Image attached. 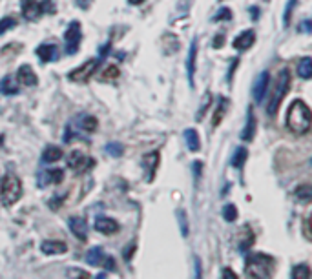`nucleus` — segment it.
<instances>
[{
  "mask_svg": "<svg viewBox=\"0 0 312 279\" xmlns=\"http://www.w3.org/2000/svg\"><path fill=\"white\" fill-rule=\"evenodd\" d=\"M287 128L296 135H305L311 130V108L303 101H294L287 112Z\"/></svg>",
  "mask_w": 312,
  "mask_h": 279,
  "instance_id": "obj_1",
  "label": "nucleus"
},
{
  "mask_svg": "<svg viewBox=\"0 0 312 279\" xmlns=\"http://www.w3.org/2000/svg\"><path fill=\"white\" fill-rule=\"evenodd\" d=\"M245 270L250 279H270L274 270V259L266 254H249Z\"/></svg>",
  "mask_w": 312,
  "mask_h": 279,
  "instance_id": "obj_2",
  "label": "nucleus"
},
{
  "mask_svg": "<svg viewBox=\"0 0 312 279\" xmlns=\"http://www.w3.org/2000/svg\"><path fill=\"white\" fill-rule=\"evenodd\" d=\"M22 197V183L15 174H6L0 183V201L4 206H13Z\"/></svg>",
  "mask_w": 312,
  "mask_h": 279,
  "instance_id": "obj_3",
  "label": "nucleus"
},
{
  "mask_svg": "<svg viewBox=\"0 0 312 279\" xmlns=\"http://www.w3.org/2000/svg\"><path fill=\"white\" fill-rule=\"evenodd\" d=\"M289 88H290V73H289V70H283V72L280 73V82H278V86L274 89V95H272V99H270V103H268V108H266V113H268L270 117H274V115L278 113L281 103H283V99H285L287 93H289Z\"/></svg>",
  "mask_w": 312,
  "mask_h": 279,
  "instance_id": "obj_4",
  "label": "nucleus"
},
{
  "mask_svg": "<svg viewBox=\"0 0 312 279\" xmlns=\"http://www.w3.org/2000/svg\"><path fill=\"white\" fill-rule=\"evenodd\" d=\"M99 64H101V59L86 60L82 66H78L77 70L68 73V80H71V82H88V80L94 77V73L97 72Z\"/></svg>",
  "mask_w": 312,
  "mask_h": 279,
  "instance_id": "obj_5",
  "label": "nucleus"
},
{
  "mask_svg": "<svg viewBox=\"0 0 312 279\" xmlns=\"http://www.w3.org/2000/svg\"><path fill=\"white\" fill-rule=\"evenodd\" d=\"M86 263L94 264V266H104L108 270H115V261L113 257L104 254V250L101 247H94L92 250H88L86 254Z\"/></svg>",
  "mask_w": 312,
  "mask_h": 279,
  "instance_id": "obj_6",
  "label": "nucleus"
},
{
  "mask_svg": "<svg viewBox=\"0 0 312 279\" xmlns=\"http://www.w3.org/2000/svg\"><path fill=\"white\" fill-rule=\"evenodd\" d=\"M64 44H66V51L68 55H75L78 49V44H80V22L73 20L68 29L64 33Z\"/></svg>",
  "mask_w": 312,
  "mask_h": 279,
  "instance_id": "obj_7",
  "label": "nucleus"
},
{
  "mask_svg": "<svg viewBox=\"0 0 312 279\" xmlns=\"http://www.w3.org/2000/svg\"><path fill=\"white\" fill-rule=\"evenodd\" d=\"M68 166H70L71 170H75V172H86V170L95 166V161L86 157L82 152L73 150V152L68 155Z\"/></svg>",
  "mask_w": 312,
  "mask_h": 279,
  "instance_id": "obj_8",
  "label": "nucleus"
},
{
  "mask_svg": "<svg viewBox=\"0 0 312 279\" xmlns=\"http://www.w3.org/2000/svg\"><path fill=\"white\" fill-rule=\"evenodd\" d=\"M16 79H18V82L22 84V86H35L37 82H39V79H37V75H35V72H33V68L30 66V64H22L20 68H18V72H16Z\"/></svg>",
  "mask_w": 312,
  "mask_h": 279,
  "instance_id": "obj_9",
  "label": "nucleus"
},
{
  "mask_svg": "<svg viewBox=\"0 0 312 279\" xmlns=\"http://www.w3.org/2000/svg\"><path fill=\"white\" fill-rule=\"evenodd\" d=\"M119 223L115 219H111V217H99L97 221H95V230L104 234V235H111V234H117L119 232Z\"/></svg>",
  "mask_w": 312,
  "mask_h": 279,
  "instance_id": "obj_10",
  "label": "nucleus"
},
{
  "mask_svg": "<svg viewBox=\"0 0 312 279\" xmlns=\"http://www.w3.org/2000/svg\"><path fill=\"white\" fill-rule=\"evenodd\" d=\"M68 224H70L71 234H73L78 241L88 239V226H86V221H84L82 217H70Z\"/></svg>",
  "mask_w": 312,
  "mask_h": 279,
  "instance_id": "obj_11",
  "label": "nucleus"
},
{
  "mask_svg": "<svg viewBox=\"0 0 312 279\" xmlns=\"http://www.w3.org/2000/svg\"><path fill=\"white\" fill-rule=\"evenodd\" d=\"M42 15V9H40V2L37 0H22V16L26 20H37Z\"/></svg>",
  "mask_w": 312,
  "mask_h": 279,
  "instance_id": "obj_12",
  "label": "nucleus"
},
{
  "mask_svg": "<svg viewBox=\"0 0 312 279\" xmlns=\"http://www.w3.org/2000/svg\"><path fill=\"white\" fill-rule=\"evenodd\" d=\"M157 166H159V152H152L142 157V168L146 170V181H152L156 177Z\"/></svg>",
  "mask_w": 312,
  "mask_h": 279,
  "instance_id": "obj_13",
  "label": "nucleus"
},
{
  "mask_svg": "<svg viewBox=\"0 0 312 279\" xmlns=\"http://www.w3.org/2000/svg\"><path fill=\"white\" fill-rule=\"evenodd\" d=\"M268 82H270V73L263 72L258 77L256 84H254V99H256V103H261V101H263L265 91H266V88H268Z\"/></svg>",
  "mask_w": 312,
  "mask_h": 279,
  "instance_id": "obj_14",
  "label": "nucleus"
},
{
  "mask_svg": "<svg viewBox=\"0 0 312 279\" xmlns=\"http://www.w3.org/2000/svg\"><path fill=\"white\" fill-rule=\"evenodd\" d=\"M39 179H40V186H46L47 183L59 184L62 183L64 179V170L62 168H49L46 174H40Z\"/></svg>",
  "mask_w": 312,
  "mask_h": 279,
  "instance_id": "obj_15",
  "label": "nucleus"
},
{
  "mask_svg": "<svg viewBox=\"0 0 312 279\" xmlns=\"http://www.w3.org/2000/svg\"><path fill=\"white\" fill-rule=\"evenodd\" d=\"M37 55L42 62H53L59 59V48L55 44H42L37 48Z\"/></svg>",
  "mask_w": 312,
  "mask_h": 279,
  "instance_id": "obj_16",
  "label": "nucleus"
},
{
  "mask_svg": "<svg viewBox=\"0 0 312 279\" xmlns=\"http://www.w3.org/2000/svg\"><path fill=\"white\" fill-rule=\"evenodd\" d=\"M40 250H42V254L46 255H59L68 250V245L64 241H44L40 245Z\"/></svg>",
  "mask_w": 312,
  "mask_h": 279,
  "instance_id": "obj_17",
  "label": "nucleus"
},
{
  "mask_svg": "<svg viewBox=\"0 0 312 279\" xmlns=\"http://www.w3.org/2000/svg\"><path fill=\"white\" fill-rule=\"evenodd\" d=\"M195 57H197V39L192 40L190 51H188L187 60V72H188V84L194 86V72H195Z\"/></svg>",
  "mask_w": 312,
  "mask_h": 279,
  "instance_id": "obj_18",
  "label": "nucleus"
},
{
  "mask_svg": "<svg viewBox=\"0 0 312 279\" xmlns=\"http://www.w3.org/2000/svg\"><path fill=\"white\" fill-rule=\"evenodd\" d=\"M254 42H256V33L252 31V29H247V31H243L241 35L234 40V48L239 49V51H245V49H249Z\"/></svg>",
  "mask_w": 312,
  "mask_h": 279,
  "instance_id": "obj_19",
  "label": "nucleus"
},
{
  "mask_svg": "<svg viewBox=\"0 0 312 279\" xmlns=\"http://www.w3.org/2000/svg\"><path fill=\"white\" fill-rule=\"evenodd\" d=\"M254 135H256V115L252 112V108H249V113H247V126H245V130L241 132V139L249 143V141L254 139Z\"/></svg>",
  "mask_w": 312,
  "mask_h": 279,
  "instance_id": "obj_20",
  "label": "nucleus"
},
{
  "mask_svg": "<svg viewBox=\"0 0 312 279\" xmlns=\"http://www.w3.org/2000/svg\"><path fill=\"white\" fill-rule=\"evenodd\" d=\"M64 152L59 148V146H55V144H49L46 146V150L42 152V161L44 162H57V161L62 159Z\"/></svg>",
  "mask_w": 312,
  "mask_h": 279,
  "instance_id": "obj_21",
  "label": "nucleus"
},
{
  "mask_svg": "<svg viewBox=\"0 0 312 279\" xmlns=\"http://www.w3.org/2000/svg\"><path fill=\"white\" fill-rule=\"evenodd\" d=\"M185 141H187V146L190 152H197L201 148V141H199V133L195 132L194 128H188L185 130Z\"/></svg>",
  "mask_w": 312,
  "mask_h": 279,
  "instance_id": "obj_22",
  "label": "nucleus"
},
{
  "mask_svg": "<svg viewBox=\"0 0 312 279\" xmlns=\"http://www.w3.org/2000/svg\"><path fill=\"white\" fill-rule=\"evenodd\" d=\"M226 106H228V101H226L225 97H221L218 103V108H216V113H214V117H212V126L218 128L221 124V120L225 117L226 113Z\"/></svg>",
  "mask_w": 312,
  "mask_h": 279,
  "instance_id": "obj_23",
  "label": "nucleus"
},
{
  "mask_svg": "<svg viewBox=\"0 0 312 279\" xmlns=\"http://www.w3.org/2000/svg\"><path fill=\"white\" fill-rule=\"evenodd\" d=\"M297 75L305 80L312 77V59L311 57H303V59L299 60V64H297Z\"/></svg>",
  "mask_w": 312,
  "mask_h": 279,
  "instance_id": "obj_24",
  "label": "nucleus"
},
{
  "mask_svg": "<svg viewBox=\"0 0 312 279\" xmlns=\"http://www.w3.org/2000/svg\"><path fill=\"white\" fill-rule=\"evenodd\" d=\"M0 93L4 95H16L18 93V86L15 84V80H11V77H4L0 80Z\"/></svg>",
  "mask_w": 312,
  "mask_h": 279,
  "instance_id": "obj_25",
  "label": "nucleus"
},
{
  "mask_svg": "<svg viewBox=\"0 0 312 279\" xmlns=\"http://www.w3.org/2000/svg\"><path fill=\"white\" fill-rule=\"evenodd\" d=\"M294 195H296V201L299 203H311L312 199V188L311 184H301V186H297L296 191H294Z\"/></svg>",
  "mask_w": 312,
  "mask_h": 279,
  "instance_id": "obj_26",
  "label": "nucleus"
},
{
  "mask_svg": "<svg viewBox=\"0 0 312 279\" xmlns=\"http://www.w3.org/2000/svg\"><path fill=\"white\" fill-rule=\"evenodd\" d=\"M97 124H99V120L95 119L94 115H82L80 117V122H78V128L84 130L86 133H92V132L97 130Z\"/></svg>",
  "mask_w": 312,
  "mask_h": 279,
  "instance_id": "obj_27",
  "label": "nucleus"
},
{
  "mask_svg": "<svg viewBox=\"0 0 312 279\" xmlns=\"http://www.w3.org/2000/svg\"><path fill=\"white\" fill-rule=\"evenodd\" d=\"M292 279H311V266L309 264H296L292 268Z\"/></svg>",
  "mask_w": 312,
  "mask_h": 279,
  "instance_id": "obj_28",
  "label": "nucleus"
},
{
  "mask_svg": "<svg viewBox=\"0 0 312 279\" xmlns=\"http://www.w3.org/2000/svg\"><path fill=\"white\" fill-rule=\"evenodd\" d=\"M119 66H115V64H109L108 68L104 70V73L101 75V80H104V82H108V80H115L119 77Z\"/></svg>",
  "mask_w": 312,
  "mask_h": 279,
  "instance_id": "obj_29",
  "label": "nucleus"
},
{
  "mask_svg": "<svg viewBox=\"0 0 312 279\" xmlns=\"http://www.w3.org/2000/svg\"><path fill=\"white\" fill-rule=\"evenodd\" d=\"M247 155H249L247 148H237V150H235L234 159H232V164H234L235 168H243L245 161H247Z\"/></svg>",
  "mask_w": 312,
  "mask_h": 279,
  "instance_id": "obj_30",
  "label": "nucleus"
},
{
  "mask_svg": "<svg viewBox=\"0 0 312 279\" xmlns=\"http://www.w3.org/2000/svg\"><path fill=\"white\" fill-rule=\"evenodd\" d=\"M223 217H225V221H228V223H234L235 219H237V208L234 205H226L223 208Z\"/></svg>",
  "mask_w": 312,
  "mask_h": 279,
  "instance_id": "obj_31",
  "label": "nucleus"
},
{
  "mask_svg": "<svg viewBox=\"0 0 312 279\" xmlns=\"http://www.w3.org/2000/svg\"><path fill=\"white\" fill-rule=\"evenodd\" d=\"M210 104H212V93H206V95H204L203 104H201V108H199V113L195 115V119H197V120H203L204 113L208 112V108H210Z\"/></svg>",
  "mask_w": 312,
  "mask_h": 279,
  "instance_id": "obj_32",
  "label": "nucleus"
},
{
  "mask_svg": "<svg viewBox=\"0 0 312 279\" xmlns=\"http://www.w3.org/2000/svg\"><path fill=\"white\" fill-rule=\"evenodd\" d=\"M15 26H16V20L13 18V16H6V18H2V20H0V35H4L6 31L13 29Z\"/></svg>",
  "mask_w": 312,
  "mask_h": 279,
  "instance_id": "obj_33",
  "label": "nucleus"
},
{
  "mask_svg": "<svg viewBox=\"0 0 312 279\" xmlns=\"http://www.w3.org/2000/svg\"><path fill=\"white\" fill-rule=\"evenodd\" d=\"M106 152H108L111 157H121L123 152H125V148H123V144H119V143H108L106 144Z\"/></svg>",
  "mask_w": 312,
  "mask_h": 279,
  "instance_id": "obj_34",
  "label": "nucleus"
},
{
  "mask_svg": "<svg viewBox=\"0 0 312 279\" xmlns=\"http://www.w3.org/2000/svg\"><path fill=\"white\" fill-rule=\"evenodd\" d=\"M68 279H90V274L80 268H68Z\"/></svg>",
  "mask_w": 312,
  "mask_h": 279,
  "instance_id": "obj_35",
  "label": "nucleus"
},
{
  "mask_svg": "<svg viewBox=\"0 0 312 279\" xmlns=\"http://www.w3.org/2000/svg\"><path fill=\"white\" fill-rule=\"evenodd\" d=\"M294 6H296V0H289V4H287V8H285V15H283V24L285 26L290 24V16H292Z\"/></svg>",
  "mask_w": 312,
  "mask_h": 279,
  "instance_id": "obj_36",
  "label": "nucleus"
},
{
  "mask_svg": "<svg viewBox=\"0 0 312 279\" xmlns=\"http://www.w3.org/2000/svg\"><path fill=\"white\" fill-rule=\"evenodd\" d=\"M177 217H179L181 232H183V235L187 237L188 235V221H187V214H185V210H179V212H177Z\"/></svg>",
  "mask_w": 312,
  "mask_h": 279,
  "instance_id": "obj_37",
  "label": "nucleus"
},
{
  "mask_svg": "<svg viewBox=\"0 0 312 279\" xmlns=\"http://www.w3.org/2000/svg\"><path fill=\"white\" fill-rule=\"evenodd\" d=\"M223 18H225V20H230V18H232V11L228 8H223L218 15L214 16V20H223Z\"/></svg>",
  "mask_w": 312,
  "mask_h": 279,
  "instance_id": "obj_38",
  "label": "nucleus"
},
{
  "mask_svg": "<svg viewBox=\"0 0 312 279\" xmlns=\"http://www.w3.org/2000/svg\"><path fill=\"white\" fill-rule=\"evenodd\" d=\"M53 0H44V2H40V9H42V13H55V8H53Z\"/></svg>",
  "mask_w": 312,
  "mask_h": 279,
  "instance_id": "obj_39",
  "label": "nucleus"
},
{
  "mask_svg": "<svg viewBox=\"0 0 312 279\" xmlns=\"http://www.w3.org/2000/svg\"><path fill=\"white\" fill-rule=\"evenodd\" d=\"M303 228H305V237H307V239H312L311 230H309V228H311V217H307V219H305Z\"/></svg>",
  "mask_w": 312,
  "mask_h": 279,
  "instance_id": "obj_40",
  "label": "nucleus"
},
{
  "mask_svg": "<svg viewBox=\"0 0 312 279\" xmlns=\"http://www.w3.org/2000/svg\"><path fill=\"white\" fill-rule=\"evenodd\" d=\"M194 263H195V279H201V261H199V257H195Z\"/></svg>",
  "mask_w": 312,
  "mask_h": 279,
  "instance_id": "obj_41",
  "label": "nucleus"
},
{
  "mask_svg": "<svg viewBox=\"0 0 312 279\" xmlns=\"http://www.w3.org/2000/svg\"><path fill=\"white\" fill-rule=\"evenodd\" d=\"M223 279H237V276L230 268H223Z\"/></svg>",
  "mask_w": 312,
  "mask_h": 279,
  "instance_id": "obj_42",
  "label": "nucleus"
},
{
  "mask_svg": "<svg viewBox=\"0 0 312 279\" xmlns=\"http://www.w3.org/2000/svg\"><path fill=\"white\" fill-rule=\"evenodd\" d=\"M223 42H225V37H223V35H218L212 46H214V48H221V44H223Z\"/></svg>",
  "mask_w": 312,
  "mask_h": 279,
  "instance_id": "obj_43",
  "label": "nucleus"
},
{
  "mask_svg": "<svg viewBox=\"0 0 312 279\" xmlns=\"http://www.w3.org/2000/svg\"><path fill=\"white\" fill-rule=\"evenodd\" d=\"M201 168H203V162H201V161H195L194 162V174H197V177L201 176Z\"/></svg>",
  "mask_w": 312,
  "mask_h": 279,
  "instance_id": "obj_44",
  "label": "nucleus"
},
{
  "mask_svg": "<svg viewBox=\"0 0 312 279\" xmlns=\"http://www.w3.org/2000/svg\"><path fill=\"white\" fill-rule=\"evenodd\" d=\"M128 2H130V4H132V6H139V4H142V2H144V0H128Z\"/></svg>",
  "mask_w": 312,
  "mask_h": 279,
  "instance_id": "obj_45",
  "label": "nucleus"
},
{
  "mask_svg": "<svg viewBox=\"0 0 312 279\" xmlns=\"http://www.w3.org/2000/svg\"><path fill=\"white\" fill-rule=\"evenodd\" d=\"M303 29H305V31H311V22H309V20H305Z\"/></svg>",
  "mask_w": 312,
  "mask_h": 279,
  "instance_id": "obj_46",
  "label": "nucleus"
},
{
  "mask_svg": "<svg viewBox=\"0 0 312 279\" xmlns=\"http://www.w3.org/2000/svg\"><path fill=\"white\" fill-rule=\"evenodd\" d=\"M250 13H252V16H254V18H258V9H252V11H250Z\"/></svg>",
  "mask_w": 312,
  "mask_h": 279,
  "instance_id": "obj_47",
  "label": "nucleus"
},
{
  "mask_svg": "<svg viewBox=\"0 0 312 279\" xmlns=\"http://www.w3.org/2000/svg\"><path fill=\"white\" fill-rule=\"evenodd\" d=\"M97 279H106V274H99V276H97Z\"/></svg>",
  "mask_w": 312,
  "mask_h": 279,
  "instance_id": "obj_48",
  "label": "nucleus"
}]
</instances>
